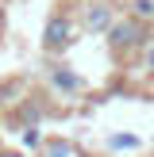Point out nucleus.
<instances>
[{
    "label": "nucleus",
    "mask_w": 154,
    "mask_h": 157,
    "mask_svg": "<svg viewBox=\"0 0 154 157\" xmlns=\"http://www.w3.org/2000/svg\"><path fill=\"white\" fill-rule=\"evenodd\" d=\"M73 15L81 35L104 38L112 31V23L120 19V0H73Z\"/></svg>",
    "instance_id": "7ed1b4c3"
},
{
    "label": "nucleus",
    "mask_w": 154,
    "mask_h": 157,
    "mask_svg": "<svg viewBox=\"0 0 154 157\" xmlns=\"http://www.w3.org/2000/svg\"><path fill=\"white\" fill-rule=\"evenodd\" d=\"M108 150H139V134H112Z\"/></svg>",
    "instance_id": "0eeeda50"
},
{
    "label": "nucleus",
    "mask_w": 154,
    "mask_h": 157,
    "mask_svg": "<svg viewBox=\"0 0 154 157\" xmlns=\"http://www.w3.org/2000/svg\"><path fill=\"white\" fill-rule=\"evenodd\" d=\"M46 84H50L54 92H62V96H69V100H77V96L89 92V81H85L73 65H66V61H46Z\"/></svg>",
    "instance_id": "20e7f679"
},
{
    "label": "nucleus",
    "mask_w": 154,
    "mask_h": 157,
    "mask_svg": "<svg viewBox=\"0 0 154 157\" xmlns=\"http://www.w3.org/2000/svg\"><path fill=\"white\" fill-rule=\"evenodd\" d=\"M38 157H85V153H81V146L69 142V138H46Z\"/></svg>",
    "instance_id": "39448f33"
},
{
    "label": "nucleus",
    "mask_w": 154,
    "mask_h": 157,
    "mask_svg": "<svg viewBox=\"0 0 154 157\" xmlns=\"http://www.w3.org/2000/svg\"><path fill=\"white\" fill-rule=\"evenodd\" d=\"M143 69H146V73H154V38H150V46L143 50Z\"/></svg>",
    "instance_id": "1a4fd4ad"
},
{
    "label": "nucleus",
    "mask_w": 154,
    "mask_h": 157,
    "mask_svg": "<svg viewBox=\"0 0 154 157\" xmlns=\"http://www.w3.org/2000/svg\"><path fill=\"white\" fill-rule=\"evenodd\" d=\"M150 38H154V27H146V23L131 19V15H120V19L112 23V31L104 35V42H108V54L123 65V61L139 58V54L150 46Z\"/></svg>",
    "instance_id": "f03ea898"
},
{
    "label": "nucleus",
    "mask_w": 154,
    "mask_h": 157,
    "mask_svg": "<svg viewBox=\"0 0 154 157\" xmlns=\"http://www.w3.org/2000/svg\"><path fill=\"white\" fill-rule=\"evenodd\" d=\"M77 35H81V27H77L73 4H69V0H62V4L54 8L50 15H46V23H43V38H38V46H43V58L58 61L62 54L73 50Z\"/></svg>",
    "instance_id": "f257e3e1"
},
{
    "label": "nucleus",
    "mask_w": 154,
    "mask_h": 157,
    "mask_svg": "<svg viewBox=\"0 0 154 157\" xmlns=\"http://www.w3.org/2000/svg\"><path fill=\"white\" fill-rule=\"evenodd\" d=\"M0 157H27V153H19V150H0Z\"/></svg>",
    "instance_id": "9d476101"
},
{
    "label": "nucleus",
    "mask_w": 154,
    "mask_h": 157,
    "mask_svg": "<svg viewBox=\"0 0 154 157\" xmlns=\"http://www.w3.org/2000/svg\"><path fill=\"white\" fill-rule=\"evenodd\" d=\"M23 142H27L31 150H43V142H46V138L38 134V127H23Z\"/></svg>",
    "instance_id": "6e6552de"
},
{
    "label": "nucleus",
    "mask_w": 154,
    "mask_h": 157,
    "mask_svg": "<svg viewBox=\"0 0 154 157\" xmlns=\"http://www.w3.org/2000/svg\"><path fill=\"white\" fill-rule=\"evenodd\" d=\"M127 15L146 27H154V0H127Z\"/></svg>",
    "instance_id": "423d86ee"
}]
</instances>
